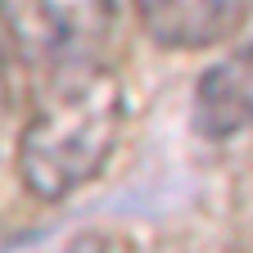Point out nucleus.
<instances>
[{"mask_svg":"<svg viewBox=\"0 0 253 253\" xmlns=\"http://www.w3.org/2000/svg\"><path fill=\"white\" fill-rule=\"evenodd\" d=\"M5 113H9V77H5V54H0V126H5Z\"/></svg>","mask_w":253,"mask_h":253,"instance_id":"nucleus-5","label":"nucleus"},{"mask_svg":"<svg viewBox=\"0 0 253 253\" xmlns=\"http://www.w3.org/2000/svg\"><path fill=\"white\" fill-rule=\"evenodd\" d=\"M195 118L217 140L253 126V41H244L235 54H226L217 68L199 77Z\"/></svg>","mask_w":253,"mask_h":253,"instance_id":"nucleus-4","label":"nucleus"},{"mask_svg":"<svg viewBox=\"0 0 253 253\" xmlns=\"http://www.w3.org/2000/svg\"><path fill=\"white\" fill-rule=\"evenodd\" d=\"M145 32L168 50H204L244 23L249 0H136Z\"/></svg>","mask_w":253,"mask_h":253,"instance_id":"nucleus-3","label":"nucleus"},{"mask_svg":"<svg viewBox=\"0 0 253 253\" xmlns=\"http://www.w3.org/2000/svg\"><path fill=\"white\" fill-rule=\"evenodd\" d=\"M122 131V86L100 59L45 73L37 113L18 140V172L41 199H68L100 176Z\"/></svg>","mask_w":253,"mask_h":253,"instance_id":"nucleus-1","label":"nucleus"},{"mask_svg":"<svg viewBox=\"0 0 253 253\" xmlns=\"http://www.w3.org/2000/svg\"><path fill=\"white\" fill-rule=\"evenodd\" d=\"M0 27L41 73L100 59L113 37V0H0Z\"/></svg>","mask_w":253,"mask_h":253,"instance_id":"nucleus-2","label":"nucleus"}]
</instances>
